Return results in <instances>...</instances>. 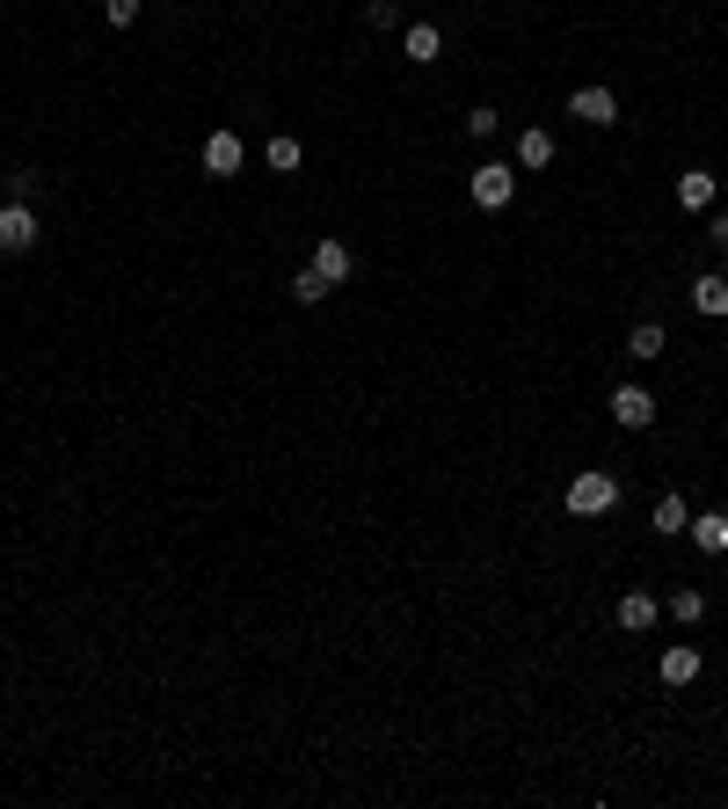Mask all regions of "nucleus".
I'll return each mask as SVG.
<instances>
[{
    "mask_svg": "<svg viewBox=\"0 0 728 809\" xmlns=\"http://www.w3.org/2000/svg\"><path fill=\"white\" fill-rule=\"evenodd\" d=\"M569 117H583V124L605 132V124H620V95H612V89H575L569 95Z\"/></svg>",
    "mask_w": 728,
    "mask_h": 809,
    "instance_id": "nucleus-6",
    "label": "nucleus"
},
{
    "mask_svg": "<svg viewBox=\"0 0 728 809\" xmlns=\"http://www.w3.org/2000/svg\"><path fill=\"white\" fill-rule=\"evenodd\" d=\"M707 241H714V256H728V211H714V219H707Z\"/></svg>",
    "mask_w": 728,
    "mask_h": 809,
    "instance_id": "nucleus-24",
    "label": "nucleus"
},
{
    "mask_svg": "<svg viewBox=\"0 0 728 809\" xmlns=\"http://www.w3.org/2000/svg\"><path fill=\"white\" fill-rule=\"evenodd\" d=\"M670 620L677 628H699L707 620V591H670Z\"/></svg>",
    "mask_w": 728,
    "mask_h": 809,
    "instance_id": "nucleus-19",
    "label": "nucleus"
},
{
    "mask_svg": "<svg viewBox=\"0 0 728 809\" xmlns=\"http://www.w3.org/2000/svg\"><path fill=\"white\" fill-rule=\"evenodd\" d=\"M693 314H707V321L728 314V270H699L693 278Z\"/></svg>",
    "mask_w": 728,
    "mask_h": 809,
    "instance_id": "nucleus-7",
    "label": "nucleus"
},
{
    "mask_svg": "<svg viewBox=\"0 0 728 809\" xmlns=\"http://www.w3.org/2000/svg\"><path fill=\"white\" fill-rule=\"evenodd\" d=\"M663 351H670V335H663V321H634V335H626V357H634V365H656Z\"/></svg>",
    "mask_w": 728,
    "mask_h": 809,
    "instance_id": "nucleus-11",
    "label": "nucleus"
},
{
    "mask_svg": "<svg viewBox=\"0 0 728 809\" xmlns=\"http://www.w3.org/2000/svg\"><path fill=\"white\" fill-rule=\"evenodd\" d=\"M496 132H503V117H496L488 103H474L467 110V139H496Z\"/></svg>",
    "mask_w": 728,
    "mask_h": 809,
    "instance_id": "nucleus-20",
    "label": "nucleus"
},
{
    "mask_svg": "<svg viewBox=\"0 0 728 809\" xmlns=\"http://www.w3.org/2000/svg\"><path fill=\"white\" fill-rule=\"evenodd\" d=\"M467 197L481 211H503L510 197H518V168H510V160H481V168L467 176Z\"/></svg>",
    "mask_w": 728,
    "mask_h": 809,
    "instance_id": "nucleus-2",
    "label": "nucleus"
},
{
    "mask_svg": "<svg viewBox=\"0 0 728 809\" xmlns=\"http://www.w3.org/2000/svg\"><path fill=\"white\" fill-rule=\"evenodd\" d=\"M329 292H335V284L321 278V270H313V263H299V270H292V300H299V307H321V300H329Z\"/></svg>",
    "mask_w": 728,
    "mask_h": 809,
    "instance_id": "nucleus-17",
    "label": "nucleus"
},
{
    "mask_svg": "<svg viewBox=\"0 0 728 809\" xmlns=\"http://www.w3.org/2000/svg\"><path fill=\"white\" fill-rule=\"evenodd\" d=\"M103 15H110V30H132L139 22V0H103Z\"/></svg>",
    "mask_w": 728,
    "mask_h": 809,
    "instance_id": "nucleus-23",
    "label": "nucleus"
},
{
    "mask_svg": "<svg viewBox=\"0 0 728 809\" xmlns=\"http://www.w3.org/2000/svg\"><path fill=\"white\" fill-rule=\"evenodd\" d=\"M248 168V139L241 132H211L205 139V176H241Z\"/></svg>",
    "mask_w": 728,
    "mask_h": 809,
    "instance_id": "nucleus-5",
    "label": "nucleus"
},
{
    "mask_svg": "<svg viewBox=\"0 0 728 809\" xmlns=\"http://www.w3.org/2000/svg\"><path fill=\"white\" fill-rule=\"evenodd\" d=\"M685 526H693V504H685V496H656V532L663 540H677Z\"/></svg>",
    "mask_w": 728,
    "mask_h": 809,
    "instance_id": "nucleus-16",
    "label": "nucleus"
},
{
    "mask_svg": "<svg viewBox=\"0 0 728 809\" xmlns=\"http://www.w3.org/2000/svg\"><path fill=\"white\" fill-rule=\"evenodd\" d=\"M518 168H554V132H518Z\"/></svg>",
    "mask_w": 728,
    "mask_h": 809,
    "instance_id": "nucleus-15",
    "label": "nucleus"
},
{
    "mask_svg": "<svg viewBox=\"0 0 728 809\" xmlns=\"http://www.w3.org/2000/svg\"><path fill=\"white\" fill-rule=\"evenodd\" d=\"M612 423H620V431H648V423H656V394L634 387V380L612 387Z\"/></svg>",
    "mask_w": 728,
    "mask_h": 809,
    "instance_id": "nucleus-4",
    "label": "nucleus"
},
{
    "mask_svg": "<svg viewBox=\"0 0 728 809\" xmlns=\"http://www.w3.org/2000/svg\"><path fill=\"white\" fill-rule=\"evenodd\" d=\"M677 205L685 211H714V176L707 168H685V176H677Z\"/></svg>",
    "mask_w": 728,
    "mask_h": 809,
    "instance_id": "nucleus-14",
    "label": "nucleus"
},
{
    "mask_svg": "<svg viewBox=\"0 0 728 809\" xmlns=\"http://www.w3.org/2000/svg\"><path fill=\"white\" fill-rule=\"evenodd\" d=\"M364 22L372 30H401V0H364Z\"/></svg>",
    "mask_w": 728,
    "mask_h": 809,
    "instance_id": "nucleus-21",
    "label": "nucleus"
},
{
    "mask_svg": "<svg viewBox=\"0 0 728 809\" xmlns=\"http://www.w3.org/2000/svg\"><path fill=\"white\" fill-rule=\"evenodd\" d=\"M656 678H663V686H693V678H699V650H693V642H670V650L656 656Z\"/></svg>",
    "mask_w": 728,
    "mask_h": 809,
    "instance_id": "nucleus-8",
    "label": "nucleus"
},
{
    "mask_svg": "<svg viewBox=\"0 0 728 809\" xmlns=\"http://www.w3.org/2000/svg\"><path fill=\"white\" fill-rule=\"evenodd\" d=\"M401 52L416 59V66H430V59L445 52V30H437V22H408V30H401Z\"/></svg>",
    "mask_w": 728,
    "mask_h": 809,
    "instance_id": "nucleus-12",
    "label": "nucleus"
},
{
    "mask_svg": "<svg viewBox=\"0 0 728 809\" xmlns=\"http://www.w3.org/2000/svg\"><path fill=\"white\" fill-rule=\"evenodd\" d=\"M37 190H44V176H37V168H15V176H8V197H15V205H30Z\"/></svg>",
    "mask_w": 728,
    "mask_h": 809,
    "instance_id": "nucleus-22",
    "label": "nucleus"
},
{
    "mask_svg": "<svg viewBox=\"0 0 728 809\" xmlns=\"http://www.w3.org/2000/svg\"><path fill=\"white\" fill-rule=\"evenodd\" d=\"M685 532H693V547L707 554V562H714V554H728V510H699Z\"/></svg>",
    "mask_w": 728,
    "mask_h": 809,
    "instance_id": "nucleus-10",
    "label": "nucleus"
},
{
    "mask_svg": "<svg viewBox=\"0 0 728 809\" xmlns=\"http://www.w3.org/2000/svg\"><path fill=\"white\" fill-rule=\"evenodd\" d=\"M620 510V475L612 467H583L569 481V518H612Z\"/></svg>",
    "mask_w": 728,
    "mask_h": 809,
    "instance_id": "nucleus-1",
    "label": "nucleus"
},
{
    "mask_svg": "<svg viewBox=\"0 0 728 809\" xmlns=\"http://www.w3.org/2000/svg\"><path fill=\"white\" fill-rule=\"evenodd\" d=\"M612 620H620L626 634H648V628H656V599H648V591H626V599H620V613H612Z\"/></svg>",
    "mask_w": 728,
    "mask_h": 809,
    "instance_id": "nucleus-13",
    "label": "nucleus"
},
{
    "mask_svg": "<svg viewBox=\"0 0 728 809\" xmlns=\"http://www.w3.org/2000/svg\"><path fill=\"white\" fill-rule=\"evenodd\" d=\"M262 160H270V168H278V176H292L299 160H306V146H299V139H292V132H278V139L262 146Z\"/></svg>",
    "mask_w": 728,
    "mask_h": 809,
    "instance_id": "nucleus-18",
    "label": "nucleus"
},
{
    "mask_svg": "<svg viewBox=\"0 0 728 809\" xmlns=\"http://www.w3.org/2000/svg\"><path fill=\"white\" fill-rule=\"evenodd\" d=\"M313 270H321V278H329V284H350V270H357V256H350V248L335 241V234H321V241H313Z\"/></svg>",
    "mask_w": 728,
    "mask_h": 809,
    "instance_id": "nucleus-9",
    "label": "nucleus"
},
{
    "mask_svg": "<svg viewBox=\"0 0 728 809\" xmlns=\"http://www.w3.org/2000/svg\"><path fill=\"white\" fill-rule=\"evenodd\" d=\"M37 234H44V227H37V211L8 197V205H0V256H30Z\"/></svg>",
    "mask_w": 728,
    "mask_h": 809,
    "instance_id": "nucleus-3",
    "label": "nucleus"
}]
</instances>
